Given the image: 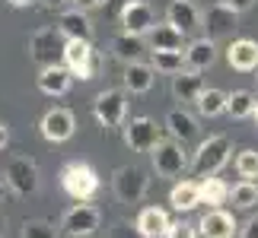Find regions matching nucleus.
Here are the masks:
<instances>
[{
	"mask_svg": "<svg viewBox=\"0 0 258 238\" xmlns=\"http://www.w3.org/2000/svg\"><path fill=\"white\" fill-rule=\"evenodd\" d=\"M19 235L23 238H57V229H54V222H48V219H26Z\"/></svg>",
	"mask_w": 258,
	"mask_h": 238,
	"instance_id": "nucleus-32",
	"label": "nucleus"
},
{
	"mask_svg": "<svg viewBox=\"0 0 258 238\" xmlns=\"http://www.w3.org/2000/svg\"><path fill=\"white\" fill-rule=\"evenodd\" d=\"M64 42L67 38L61 35L57 26H45V29H38V32H32V38H29V57H32L38 67H51V64H57V57L64 54Z\"/></svg>",
	"mask_w": 258,
	"mask_h": 238,
	"instance_id": "nucleus-6",
	"label": "nucleus"
},
{
	"mask_svg": "<svg viewBox=\"0 0 258 238\" xmlns=\"http://www.w3.org/2000/svg\"><path fill=\"white\" fill-rule=\"evenodd\" d=\"M198 232H201L204 238H236V235H239V225H236L233 213H226V210L217 206V210H207L201 216Z\"/></svg>",
	"mask_w": 258,
	"mask_h": 238,
	"instance_id": "nucleus-14",
	"label": "nucleus"
},
{
	"mask_svg": "<svg viewBox=\"0 0 258 238\" xmlns=\"http://www.w3.org/2000/svg\"><path fill=\"white\" fill-rule=\"evenodd\" d=\"M71 4L77 7V10H83V13H89V10H96V7H102L105 0H71Z\"/></svg>",
	"mask_w": 258,
	"mask_h": 238,
	"instance_id": "nucleus-37",
	"label": "nucleus"
},
{
	"mask_svg": "<svg viewBox=\"0 0 258 238\" xmlns=\"http://www.w3.org/2000/svg\"><path fill=\"white\" fill-rule=\"evenodd\" d=\"M166 23H172L178 32L191 35L201 29V10L195 7V0H172L166 10Z\"/></svg>",
	"mask_w": 258,
	"mask_h": 238,
	"instance_id": "nucleus-16",
	"label": "nucleus"
},
{
	"mask_svg": "<svg viewBox=\"0 0 258 238\" xmlns=\"http://www.w3.org/2000/svg\"><path fill=\"white\" fill-rule=\"evenodd\" d=\"M230 203H233V210H242V213L255 210L258 206V184L242 178L236 187H230Z\"/></svg>",
	"mask_w": 258,
	"mask_h": 238,
	"instance_id": "nucleus-27",
	"label": "nucleus"
},
{
	"mask_svg": "<svg viewBox=\"0 0 258 238\" xmlns=\"http://www.w3.org/2000/svg\"><path fill=\"white\" fill-rule=\"evenodd\" d=\"M93 114L105 131L124 127V114H127V92L124 89H102L93 102Z\"/></svg>",
	"mask_w": 258,
	"mask_h": 238,
	"instance_id": "nucleus-5",
	"label": "nucleus"
},
{
	"mask_svg": "<svg viewBox=\"0 0 258 238\" xmlns=\"http://www.w3.org/2000/svg\"><path fill=\"white\" fill-rule=\"evenodd\" d=\"M99 219H102V213H99L96 206L77 203V206H71V210L64 213L61 229H64V235H71V238H89L99 229Z\"/></svg>",
	"mask_w": 258,
	"mask_h": 238,
	"instance_id": "nucleus-10",
	"label": "nucleus"
},
{
	"mask_svg": "<svg viewBox=\"0 0 258 238\" xmlns=\"http://www.w3.org/2000/svg\"><path fill=\"white\" fill-rule=\"evenodd\" d=\"M169 213L160 210V206H144L141 213H137V222H134V229L141 232L144 238H166V232H169Z\"/></svg>",
	"mask_w": 258,
	"mask_h": 238,
	"instance_id": "nucleus-17",
	"label": "nucleus"
},
{
	"mask_svg": "<svg viewBox=\"0 0 258 238\" xmlns=\"http://www.w3.org/2000/svg\"><path fill=\"white\" fill-rule=\"evenodd\" d=\"M226 64L239 73L258 70V42H252V38H233L230 48H226Z\"/></svg>",
	"mask_w": 258,
	"mask_h": 238,
	"instance_id": "nucleus-15",
	"label": "nucleus"
},
{
	"mask_svg": "<svg viewBox=\"0 0 258 238\" xmlns=\"http://www.w3.org/2000/svg\"><path fill=\"white\" fill-rule=\"evenodd\" d=\"M10 143V131H7V124H0V150Z\"/></svg>",
	"mask_w": 258,
	"mask_h": 238,
	"instance_id": "nucleus-39",
	"label": "nucleus"
},
{
	"mask_svg": "<svg viewBox=\"0 0 258 238\" xmlns=\"http://www.w3.org/2000/svg\"><path fill=\"white\" fill-rule=\"evenodd\" d=\"M198 235H201V232H198V225L185 222V219L172 222V225H169V232H166V238H198Z\"/></svg>",
	"mask_w": 258,
	"mask_h": 238,
	"instance_id": "nucleus-34",
	"label": "nucleus"
},
{
	"mask_svg": "<svg viewBox=\"0 0 258 238\" xmlns=\"http://www.w3.org/2000/svg\"><path fill=\"white\" fill-rule=\"evenodd\" d=\"M153 156V168H156V175L160 178H178L185 172V165H188V156H185V146L178 143V140H160L150 150Z\"/></svg>",
	"mask_w": 258,
	"mask_h": 238,
	"instance_id": "nucleus-8",
	"label": "nucleus"
},
{
	"mask_svg": "<svg viewBox=\"0 0 258 238\" xmlns=\"http://www.w3.org/2000/svg\"><path fill=\"white\" fill-rule=\"evenodd\" d=\"M67 4H71V0H42V7H45V10H64Z\"/></svg>",
	"mask_w": 258,
	"mask_h": 238,
	"instance_id": "nucleus-38",
	"label": "nucleus"
},
{
	"mask_svg": "<svg viewBox=\"0 0 258 238\" xmlns=\"http://www.w3.org/2000/svg\"><path fill=\"white\" fill-rule=\"evenodd\" d=\"M7 4H10V7H29L32 0H7Z\"/></svg>",
	"mask_w": 258,
	"mask_h": 238,
	"instance_id": "nucleus-40",
	"label": "nucleus"
},
{
	"mask_svg": "<svg viewBox=\"0 0 258 238\" xmlns=\"http://www.w3.org/2000/svg\"><path fill=\"white\" fill-rule=\"evenodd\" d=\"M118 16H121L124 32H131V35H150V29L156 26L153 7L147 4V0H127Z\"/></svg>",
	"mask_w": 258,
	"mask_h": 238,
	"instance_id": "nucleus-13",
	"label": "nucleus"
},
{
	"mask_svg": "<svg viewBox=\"0 0 258 238\" xmlns=\"http://www.w3.org/2000/svg\"><path fill=\"white\" fill-rule=\"evenodd\" d=\"M169 203L178 213H191L195 206H201V184L198 181H178L169 191Z\"/></svg>",
	"mask_w": 258,
	"mask_h": 238,
	"instance_id": "nucleus-25",
	"label": "nucleus"
},
{
	"mask_svg": "<svg viewBox=\"0 0 258 238\" xmlns=\"http://www.w3.org/2000/svg\"><path fill=\"white\" fill-rule=\"evenodd\" d=\"M255 117H258V105H255Z\"/></svg>",
	"mask_w": 258,
	"mask_h": 238,
	"instance_id": "nucleus-43",
	"label": "nucleus"
},
{
	"mask_svg": "<svg viewBox=\"0 0 258 238\" xmlns=\"http://www.w3.org/2000/svg\"><path fill=\"white\" fill-rule=\"evenodd\" d=\"M61 187L67 191V197L86 203L99 194V175L89 162H67L61 168Z\"/></svg>",
	"mask_w": 258,
	"mask_h": 238,
	"instance_id": "nucleus-2",
	"label": "nucleus"
},
{
	"mask_svg": "<svg viewBox=\"0 0 258 238\" xmlns=\"http://www.w3.org/2000/svg\"><path fill=\"white\" fill-rule=\"evenodd\" d=\"M230 153H233V140L226 134H214L201 140V146L195 150V159H191V172L198 178H211L217 175L220 168L230 162Z\"/></svg>",
	"mask_w": 258,
	"mask_h": 238,
	"instance_id": "nucleus-1",
	"label": "nucleus"
},
{
	"mask_svg": "<svg viewBox=\"0 0 258 238\" xmlns=\"http://www.w3.org/2000/svg\"><path fill=\"white\" fill-rule=\"evenodd\" d=\"M204 92V79L198 70H185L172 76V95L178 98V102H198V95Z\"/></svg>",
	"mask_w": 258,
	"mask_h": 238,
	"instance_id": "nucleus-24",
	"label": "nucleus"
},
{
	"mask_svg": "<svg viewBox=\"0 0 258 238\" xmlns=\"http://www.w3.org/2000/svg\"><path fill=\"white\" fill-rule=\"evenodd\" d=\"M4 229H7V216L0 213V238H4Z\"/></svg>",
	"mask_w": 258,
	"mask_h": 238,
	"instance_id": "nucleus-41",
	"label": "nucleus"
},
{
	"mask_svg": "<svg viewBox=\"0 0 258 238\" xmlns=\"http://www.w3.org/2000/svg\"><path fill=\"white\" fill-rule=\"evenodd\" d=\"M198 114L201 117H217V114H223L226 111V92L223 89H204L201 95H198Z\"/></svg>",
	"mask_w": 258,
	"mask_h": 238,
	"instance_id": "nucleus-29",
	"label": "nucleus"
},
{
	"mask_svg": "<svg viewBox=\"0 0 258 238\" xmlns=\"http://www.w3.org/2000/svg\"><path fill=\"white\" fill-rule=\"evenodd\" d=\"M147 54V42L144 35H131V32H118L112 38V57L121 64H137Z\"/></svg>",
	"mask_w": 258,
	"mask_h": 238,
	"instance_id": "nucleus-20",
	"label": "nucleus"
},
{
	"mask_svg": "<svg viewBox=\"0 0 258 238\" xmlns=\"http://www.w3.org/2000/svg\"><path fill=\"white\" fill-rule=\"evenodd\" d=\"M38 131H42V137L48 143H67L77 131V117H74V111H67V108H51V111H45Z\"/></svg>",
	"mask_w": 258,
	"mask_h": 238,
	"instance_id": "nucleus-12",
	"label": "nucleus"
},
{
	"mask_svg": "<svg viewBox=\"0 0 258 238\" xmlns=\"http://www.w3.org/2000/svg\"><path fill=\"white\" fill-rule=\"evenodd\" d=\"M64 67L71 70L77 79H96L99 73V54H96V48L93 42H80V38H67L64 42Z\"/></svg>",
	"mask_w": 258,
	"mask_h": 238,
	"instance_id": "nucleus-3",
	"label": "nucleus"
},
{
	"mask_svg": "<svg viewBox=\"0 0 258 238\" xmlns=\"http://www.w3.org/2000/svg\"><path fill=\"white\" fill-rule=\"evenodd\" d=\"M239 238H258V216H249V222L239 229Z\"/></svg>",
	"mask_w": 258,
	"mask_h": 238,
	"instance_id": "nucleus-36",
	"label": "nucleus"
},
{
	"mask_svg": "<svg viewBox=\"0 0 258 238\" xmlns=\"http://www.w3.org/2000/svg\"><path fill=\"white\" fill-rule=\"evenodd\" d=\"M166 131H169L172 140L178 143H188L191 137L198 134V121L188 111H182V108H172L169 114H166Z\"/></svg>",
	"mask_w": 258,
	"mask_h": 238,
	"instance_id": "nucleus-26",
	"label": "nucleus"
},
{
	"mask_svg": "<svg viewBox=\"0 0 258 238\" xmlns=\"http://www.w3.org/2000/svg\"><path fill=\"white\" fill-rule=\"evenodd\" d=\"M217 4L230 7V10H236V13H245V10H252V4H255V0H217Z\"/></svg>",
	"mask_w": 258,
	"mask_h": 238,
	"instance_id": "nucleus-35",
	"label": "nucleus"
},
{
	"mask_svg": "<svg viewBox=\"0 0 258 238\" xmlns=\"http://www.w3.org/2000/svg\"><path fill=\"white\" fill-rule=\"evenodd\" d=\"M201 29L207 32V38H226L233 35L236 29H239V13L223 4H211L207 7V13H201Z\"/></svg>",
	"mask_w": 258,
	"mask_h": 238,
	"instance_id": "nucleus-11",
	"label": "nucleus"
},
{
	"mask_svg": "<svg viewBox=\"0 0 258 238\" xmlns=\"http://www.w3.org/2000/svg\"><path fill=\"white\" fill-rule=\"evenodd\" d=\"M57 29H61L64 38H80V42H93V23H89V13L83 10H64L57 16Z\"/></svg>",
	"mask_w": 258,
	"mask_h": 238,
	"instance_id": "nucleus-18",
	"label": "nucleus"
},
{
	"mask_svg": "<svg viewBox=\"0 0 258 238\" xmlns=\"http://www.w3.org/2000/svg\"><path fill=\"white\" fill-rule=\"evenodd\" d=\"M147 45L150 51H185V32H178L172 23H156L147 35Z\"/></svg>",
	"mask_w": 258,
	"mask_h": 238,
	"instance_id": "nucleus-22",
	"label": "nucleus"
},
{
	"mask_svg": "<svg viewBox=\"0 0 258 238\" xmlns=\"http://www.w3.org/2000/svg\"><path fill=\"white\" fill-rule=\"evenodd\" d=\"M255 95L249 92V89H236V92L226 95V114H233V117H249L255 114Z\"/></svg>",
	"mask_w": 258,
	"mask_h": 238,
	"instance_id": "nucleus-30",
	"label": "nucleus"
},
{
	"mask_svg": "<svg viewBox=\"0 0 258 238\" xmlns=\"http://www.w3.org/2000/svg\"><path fill=\"white\" fill-rule=\"evenodd\" d=\"M153 83H156L153 64H144V61L124 64V92H131V95H147V92L153 89Z\"/></svg>",
	"mask_w": 258,
	"mask_h": 238,
	"instance_id": "nucleus-19",
	"label": "nucleus"
},
{
	"mask_svg": "<svg viewBox=\"0 0 258 238\" xmlns=\"http://www.w3.org/2000/svg\"><path fill=\"white\" fill-rule=\"evenodd\" d=\"M198 184H201V203H207L211 210H217V206H223L230 200V187H226L217 175L204 178V181H198Z\"/></svg>",
	"mask_w": 258,
	"mask_h": 238,
	"instance_id": "nucleus-28",
	"label": "nucleus"
},
{
	"mask_svg": "<svg viewBox=\"0 0 258 238\" xmlns=\"http://www.w3.org/2000/svg\"><path fill=\"white\" fill-rule=\"evenodd\" d=\"M4 194H7V187H4V181H0V200H4Z\"/></svg>",
	"mask_w": 258,
	"mask_h": 238,
	"instance_id": "nucleus-42",
	"label": "nucleus"
},
{
	"mask_svg": "<svg viewBox=\"0 0 258 238\" xmlns=\"http://www.w3.org/2000/svg\"><path fill=\"white\" fill-rule=\"evenodd\" d=\"M147 187H150V178L141 165H121L112 175V191L121 203H141L147 197Z\"/></svg>",
	"mask_w": 258,
	"mask_h": 238,
	"instance_id": "nucleus-4",
	"label": "nucleus"
},
{
	"mask_svg": "<svg viewBox=\"0 0 258 238\" xmlns=\"http://www.w3.org/2000/svg\"><path fill=\"white\" fill-rule=\"evenodd\" d=\"M71 83H74V73L61 64L42 67V73H38V89H42L45 95H64L67 89H71Z\"/></svg>",
	"mask_w": 258,
	"mask_h": 238,
	"instance_id": "nucleus-23",
	"label": "nucleus"
},
{
	"mask_svg": "<svg viewBox=\"0 0 258 238\" xmlns=\"http://www.w3.org/2000/svg\"><path fill=\"white\" fill-rule=\"evenodd\" d=\"M153 70L160 73H182L185 70V51H153Z\"/></svg>",
	"mask_w": 258,
	"mask_h": 238,
	"instance_id": "nucleus-31",
	"label": "nucleus"
},
{
	"mask_svg": "<svg viewBox=\"0 0 258 238\" xmlns=\"http://www.w3.org/2000/svg\"><path fill=\"white\" fill-rule=\"evenodd\" d=\"M7 184H10V191L19 194V197H32L38 191V165H35V159H29V156H13L7 162Z\"/></svg>",
	"mask_w": 258,
	"mask_h": 238,
	"instance_id": "nucleus-7",
	"label": "nucleus"
},
{
	"mask_svg": "<svg viewBox=\"0 0 258 238\" xmlns=\"http://www.w3.org/2000/svg\"><path fill=\"white\" fill-rule=\"evenodd\" d=\"M214 61H217V42L214 38H195L191 45L185 48V67L188 70H207V67H214Z\"/></svg>",
	"mask_w": 258,
	"mask_h": 238,
	"instance_id": "nucleus-21",
	"label": "nucleus"
},
{
	"mask_svg": "<svg viewBox=\"0 0 258 238\" xmlns=\"http://www.w3.org/2000/svg\"><path fill=\"white\" fill-rule=\"evenodd\" d=\"M160 140H163L160 124L147 114L131 117V121L124 124V143H127V150H134V153H150Z\"/></svg>",
	"mask_w": 258,
	"mask_h": 238,
	"instance_id": "nucleus-9",
	"label": "nucleus"
},
{
	"mask_svg": "<svg viewBox=\"0 0 258 238\" xmlns=\"http://www.w3.org/2000/svg\"><path fill=\"white\" fill-rule=\"evenodd\" d=\"M236 172H239L245 181L258 178V150H242L236 156Z\"/></svg>",
	"mask_w": 258,
	"mask_h": 238,
	"instance_id": "nucleus-33",
	"label": "nucleus"
}]
</instances>
